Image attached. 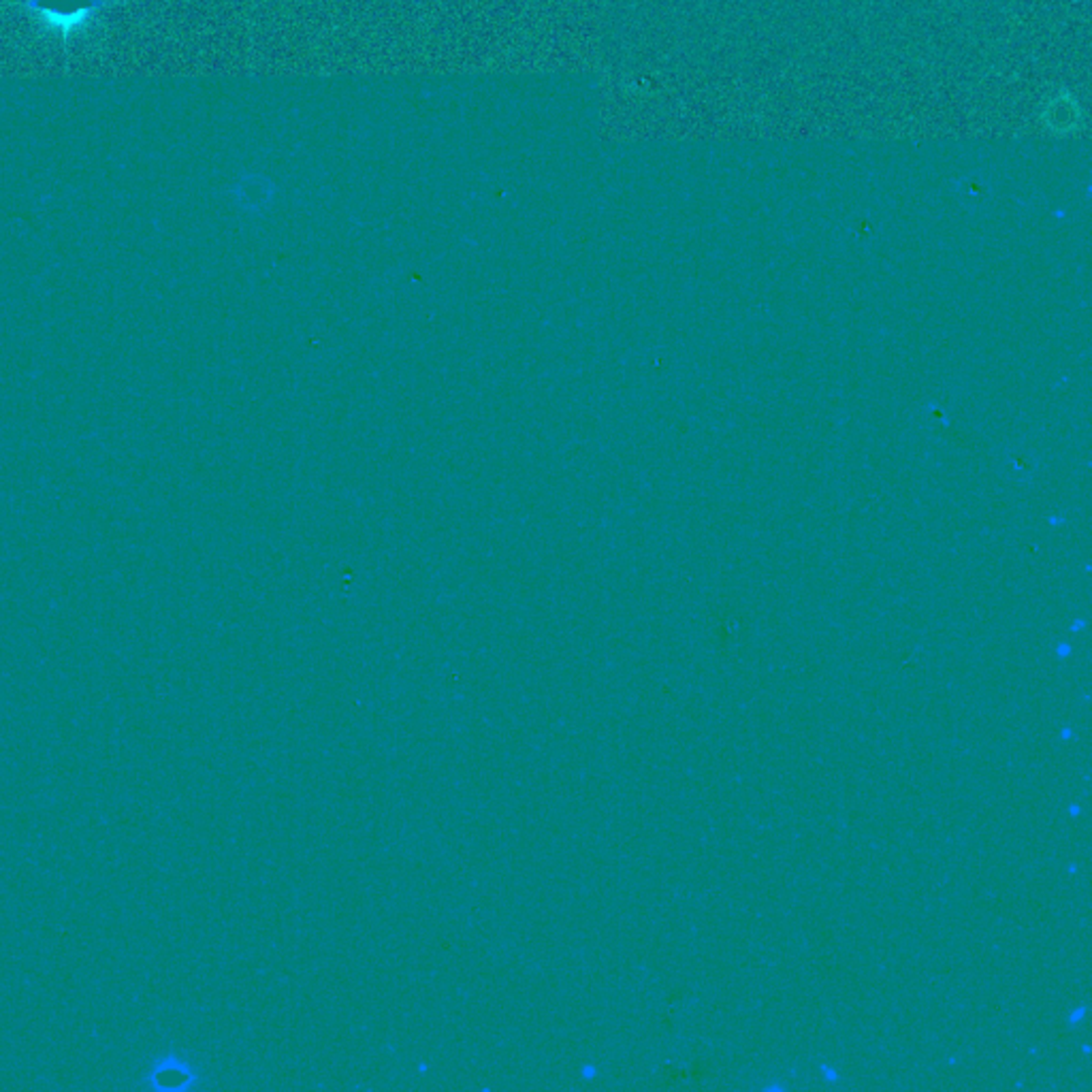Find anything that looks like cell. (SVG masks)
I'll use <instances>...</instances> for the list:
<instances>
[{
	"label": "cell",
	"mask_w": 1092,
	"mask_h": 1092,
	"mask_svg": "<svg viewBox=\"0 0 1092 1092\" xmlns=\"http://www.w3.org/2000/svg\"><path fill=\"white\" fill-rule=\"evenodd\" d=\"M118 5V0H24L20 5L44 31L56 33L68 50V39Z\"/></svg>",
	"instance_id": "1"
}]
</instances>
